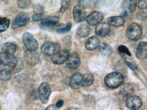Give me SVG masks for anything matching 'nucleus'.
Returning a JSON list of instances; mask_svg holds the SVG:
<instances>
[{
    "instance_id": "f257e3e1",
    "label": "nucleus",
    "mask_w": 147,
    "mask_h": 110,
    "mask_svg": "<svg viewBox=\"0 0 147 110\" xmlns=\"http://www.w3.org/2000/svg\"><path fill=\"white\" fill-rule=\"evenodd\" d=\"M123 82V76L118 72H113L108 74L105 77L106 86L110 88L116 89L121 86Z\"/></svg>"
},
{
    "instance_id": "cd10ccee",
    "label": "nucleus",
    "mask_w": 147,
    "mask_h": 110,
    "mask_svg": "<svg viewBox=\"0 0 147 110\" xmlns=\"http://www.w3.org/2000/svg\"><path fill=\"white\" fill-rule=\"evenodd\" d=\"M118 50L119 52L120 53L121 56L124 59H126V56H125V55H128L129 56H131V54L129 51V49L125 46H119L118 48Z\"/></svg>"
},
{
    "instance_id": "2eb2a0df",
    "label": "nucleus",
    "mask_w": 147,
    "mask_h": 110,
    "mask_svg": "<svg viewBox=\"0 0 147 110\" xmlns=\"http://www.w3.org/2000/svg\"><path fill=\"white\" fill-rule=\"evenodd\" d=\"M103 19V15L101 13L97 11L91 13L87 17L88 23L91 25H95L100 23Z\"/></svg>"
},
{
    "instance_id": "f03ea898",
    "label": "nucleus",
    "mask_w": 147,
    "mask_h": 110,
    "mask_svg": "<svg viewBox=\"0 0 147 110\" xmlns=\"http://www.w3.org/2000/svg\"><path fill=\"white\" fill-rule=\"evenodd\" d=\"M126 35L130 40L133 41L138 40L142 35V29L139 24L132 23L127 28Z\"/></svg>"
},
{
    "instance_id": "c9c22d12",
    "label": "nucleus",
    "mask_w": 147,
    "mask_h": 110,
    "mask_svg": "<svg viewBox=\"0 0 147 110\" xmlns=\"http://www.w3.org/2000/svg\"><path fill=\"white\" fill-rule=\"evenodd\" d=\"M63 103H64V101H63V100H59L57 102L56 104V107L57 108H61V107H62V106L63 105Z\"/></svg>"
},
{
    "instance_id": "7ed1b4c3",
    "label": "nucleus",
    "mask_w": 147,
    "mask_h": 110,
    "mask_svg": "<svg viewBox=\"0 0 147 110\" xmlns=\"http://www.w3.org/2000/svg\"><path fill=\"white\" fill-rule=\"evenodd\" d=\"M61 49L59 44L57 43L49 42H46L43 44L41 47L42 53L46 56H53L55 54L59 52Z\"/></svg>"
},
{
    "instance_id": "bb28decb",
    "label": "nucleus",
    "mask_w": 147,
    "mask_h": 110,
    "mask_svg": "<svg viewBox=\"0 0 147 110\" xmlns=\"http://www.w3.org/2000/svg\"><path fill=\"white\" fill-rule=\"evenodd\" d=\"M11 77V72L9 70L4 69L0 72V80L3 81H7Z\"/></svg>"
},
{
    "instance_id": "473e14b6",
    "label": "nucleus",
    "mask_w": 147,
    "mask_h": 110,
    "mask_svg": "<svg viewBox=\"0 0 147 110\" xmlns=\"http://www.w3.org/2000/svg\"><path fill=\"white\" fill-rule=\"evenodd\" d=\"M30 4L29 1H18V6L21 8H26L28 7Z\"/></svg>"
},
{
    "instance_id": "72a5a7b5",
    "label": "nucleus",
    "mask_w": 147,
    "mask_h": 110,
    "mask_svg": "<svg viewBox=\"0 0 147 110\" xmlns=\"http://www.w3.org/2000/svg\"><path fill=\"white\" fill-rule=\"evenodd\" d=\"M138 7L140 9H145L147 8V1H139L138 3Z\"/></svg>"
},
{
    "instance_id": "9d476101",
    "label": "nucleus",
    "mask_w": 147,
    "mask_h": 110,
    "mask_svg": "<svg viewBox=\"0 0 147 110\" xmlns=\"http://www.w3.org/2000/svg\"><path fill=\"white\" fill-rule=\"evenodd\" d=\"M73 15L74 20L77 22L84 21L86 19V13L85 9L81 5L75 6L73 9Z\"/></svg>"
},
{
    "instance_id": "c756f323",
    "label": "nucleus",
    "mask_w": 147,
    "mask_h": 110,
    "mask_svg": "<svg viewBox=\"0 0 147 110\" xmlns=\"http://www.w3.org/2000/svg\"><path fill=\"white\" fill-rule=\"evenodd\" d=\"M23 67V64L22 61H20L18 62L17 64L14 67H12L13 71V73H18L22 70Z\"/></svg>"
},
{
    "instance_id": "423d86ee",
    "label": "nucleus",
    "mask_w": 147,
    "mask_h": 110,
    "mask_svg": "<svg viewBox=\"0 0 147 110\" xmlns=\"http://www.w3.org/2000/svg\"><path fill=\"white\" fill-rule=\"evenodd\" d=\"M51 92V88L49 83L43 82L40 84L38 88V94L40 100L43 103L46 104L48 103Z\"/></svg>"
},
{
    "instance_id": "6ab92c4d",
    "label": "nucleus",
    "mask_w": 147,
    "mask_h": 110,
    "mask_svg": "<svg viewBox=\"0 0 147 110\" xmlns=\"http://www.w3.org/2000/svg\"><path fill=\"white\" fill-rule=\"evenodd\" d=\"M100 40L98 37L93 36L88 38L86 41L85 46L88 50H93L96 49L99 46Z\"/></svg>"
},
{
    "instance_id": "ddd939ff",
    "label": "nucleus",
    "mask_w": 147,
    "mask_h": 110,
    "mask_svg": "<svg viewBox=\"0 0 147 110\" xmlns=\"http://www.w3.org/2000/svg\"><path fill=\"white\" fill-rule=\"evenodd\" d=\"M67 64L69 68L74 70L77 68L80 64V59L79 55L74 52L69 54L67 60Z\"/></svg>"
},
{
    "instance_id": "4468645a",
    "label": "nucleus",
    "mask_w": 147,
    "mask_h": 110,
    "mask_svg": "<svg viewBox=\"0 0 147 110\" xmlns=\"http://www.w3.org/2000/svg\"><path fill=\"white\" fill-rule=\"evenodd\" d=\"M82 75L79 72L74 73L70 77V86L74 89H79L82 86Z\"/></svg>"
},
{
    "instance_id": "20e7f679",
    "label": "nucleus",
    "mask_w": 147,
    "mask_h": 110,
    "mask_svg": "<svg viewBox=\"0 0 147 110\" xmlns=\"http://www.w3.org/2000/svg\"><path fill=\"white\" fill-rule=\"evenodd\" d=\"M30 17L29 14L26 12L20 13L16 16L11 24L13 29H17L27 25L30 21Z\"/></svg>"
},
{
    "instance_id": "b1692460",
    "label": "nucleus",
    "mask_w": 147,
    "mask_h": 110,
    "mask_svg": "<svg viewBox=\"0 0 147 110\" xmlns=\"http://www.w3.org/2000/svg\"><path fill=\"white\" fill-rule=\"evenodd\" d=\"M124 8L126 9L125 12H127V10L129 12H133L137 7L136 1H125L123 3Z\"/></svg>"
},
{
    "instance_id": "4be33fe9",
    "label": "nucleus",
    "mask_w": 147,
    "mask_h": 110,
    "mask_svg": "<svg viewBox=\"0 0 147 110\" xmlns=\"http://www.w3.org/2000/svg\"><path fill=\"white\" fill-rule=\"evenodd\" d=\"M1 49L4 53L12 55L17 51V46L12 43L7 42L1 45Z\"/></svg>"
},
{
    "instance_id": "412c9836",
    "label": "nucleus",
    "mask_w": 147,
    "mask_h": 110,
    "mask_svg": "<svg viewBox=\"0 0 147 110\" xmlns=\"http://www.w3.org/2000/svg\"><path fill=\"white\" fill-rule=\"evenodd\" d=\"M90 31V28L88 25L82 24L78 27L76 30V34L80 38H86L89 35Z\"/></svg>"
},
{
    "instance_id": "393cba45",
    "label": "nucleus",
    "mask_w": 147,
    "mask_h": 110,
    "mask_svg": "<svg viewBox=\"0 0 147 110\" xmlns=\"http://www.w3.org/2000/svg\"><path fill=\"white\" fill-rule=\"evenodd\" d=\"M10 21L6 17L0 18V33L6 31L10 25Z\"/></svg>"
},
{
    "instance_id": "f3484780",
    "label": "nucleus",
    "mask_w": 147,
    "mask_h": 110,
    "mask_svg": "<svg viewBox=\"0 0 147 110\" xmlns=\"http://www.w3.org/2000/svg\"><path fill=\"white\" fill-rule=\"evenodd\" d=\"M147 42L142 41L138 46L136 51V57L139 60H143L147 57Z\"/></svg>"
},
{
    "instance_id": "c85d7f7f",
    "label": "nucleus",
    "mask_w": 147,
    "mask_h": 110,
    "mask_svg": "<svg viewBox=\"0 0 147 110\" xmlns=\"http://www.w3.org/2000/svg\"><path fill=\"white\" fill-rule=\"evenodd\" d=\"M71 26H72L71 23L69 22L67 25V26L63 28H58L57 30V32L61 34L66 33L70 31Z\"/></svg>"
},
{
    "instance_id": "2f4dec72",
    "label": "nucleus",
    "mask_w": 147,
    "mask_h": 110,
    "mask_svg": "<svg viewBox=\"0 0 147 110\" xmlns=\"http://www.w3.org/2000/svg\"><path fill=\"white\" fill-rule=\"evenodd\" d=\"M44 14L42 13H36L32 15V19L34 21H38L42 19Z\"/></svg>"
},
{
    "instance_id": "e433bc0d",
    "label": "nucleus",
    "mask_w": 147,
    "mask_h": 110,
    "mask_svg": "<svg viewBox=\"0 0 147 110\" xmlns=\"http://www.w3.org/2000/svg\"><path fill=\"white\" fill-rule=\"evenodd\" d=\"M45 110H58V109L54 105H51L48 107Z\"/></svg>"
},
{
    "instance_id": "7c9ffc66",
    "label": "nucleus",
    "mask_w": 147,
    "mask_h": 110,
    "mask_svg": "<svg viewBox=\"0 0 147 110\" xmlns=\"http://www.w3.org/2000/svg\"><path fill=\"white\" fill-rule=\"evenodd\" d=\"M69 2H70L69 1H62V6L60 9V12L61 13H64L67 10L68 8Z\"/></svg>"
},
{
    "instance_id": "a878e982",
    "label": "nucleus",
    "mask_w": 147,
    "mask_h": 110,
    "mask_svg": "<svg viewBox=\"0 0 147 110\" xmlns=\"http://www.w3.org/2000/svg\"><path fill=\"white\" fill-rule=\"evenodd\" d=\"M99 50L101 54L105 56L110 55L112 52L111 47L107 44H103L100 46Z\"/></svg>"
},
{
    "instance_id": "39448f33",
    "label": "nucleus",
    "mask_w": 147,
    "mask_h": 110,
    "mask_svg": "<svg viewBox=\"0 0 147 110\" xmlns=\"http://www.w3.org/2000/svg\"><path fill=\"white\" fill-rule=\"evenodd\" d=\"M23 40L28 50L35 51L38 47L37 41L30 33L25 32L23 35Z\"/></svg>"
},
{
    "instance_id": "4c0bfd02",
    "label": "nucleus",
    "mask_w": 147,
    "mask_h": 110,
    "mask_svg": "<svg viewBox=\"0 0 147 110\" xmlns=\"http://www.w3.org/2000/svg\"><path fill=\"white\" fill-rule=\"evenodd\" d=\"M66 110H80L78 107H72L68 108Z\"/></svg>"
},
{
    "instance_id": "aec40b11",
    "label": "nucleus",
    "mask_w": 147,
    "mask_h": 110,
    "mask_svg": "<svg viewBox=\"0 0 147 110\" xmlns=\"http://www.w3.org/2000/svg\"><path fill=\"white\" fill-rule=\"evenodd\" d=\"M28 81L27 76L25 74H20L15 76L13 81L15 87L21 88L24 87Z\"/></svg>"
},
{
    "instance_id": "dca6fc26",
    "label": "nucleus",
    "mask_w": 147,
    "mask_h": 110,
    "mask_svg": "<svg viewBox=\"0 0 147 110\" xmlns=\"http://www.w3.org/2000/svg\"><path fill=\"white\" fill-rule=\"evenodd\" d=\"M111 27L107 23H102L99 24L95 29L96 35L100 37H105L110 33Z\"/></svg>"
},
{
    "instance_id": "f8f14e48",
    "label": "nucleus",
    "mask_w": 147,
    "mask_h": 110,
    "mask_svg": "<svg viewBox=\"0 0 147 110\" xmlns=\"http://www.w3.org/2000/svg\"><path fill=\"white\" fill-rule=\"evenodd\" d=\"M24 57L26 63L30 65H36L39 61V55L36 51H26L24 53Z\"/></svg>"
},
{
    "instance_id": "a211bd4d",
    "label": "nucleus",
    "mask_w": 147,
    "mask_h": 110,
    "mask_svg": "<svg viewBox=\"0 0 147 110\" xmlns=\"http://www.w3.org/2000/svg\"><path fill=\"white\" fill-rule=\"evenodd\" d=\"M107 21L109 25L114 27H119L123 25L125 20L123 16H113L108 18Z\"/></svg>"
},
{
    "instance_id": "f704fd0d",
    "label": "nucleus",
    "mask_w": 147,
    "mask_h": 110,
    "mask_svg": "<svg viewBox=\"0 0 147 110\" xmlns=\"http://www.w3.org/2000/svg\"><path fill=\"white\" fill-rule=\"evenodd\" d=\"M125 63L131 70H134V71H135L136 70H137V68L136 65L133 64L132 63L129 62H125Z\"/></svg>"
},
{
    "instance_id": "5701e85b",
    "label": "nucleus",
    "mask_w": 147,
    "mask_h": 110,
    "mask_svg": "<svg viewBox=\"0 0 147 110\" xmlns=\"http://www.w3.org/2000/svg\"><path fill=\"white\" fill-rule=\"evenodd\" d=\"M94 77L92 74L88 73L84 75L82 78V86L84 87H89L93 83Z\"/></svg>"
},
{
    "instance_id": "1a4fd4ad",
    "label": "nucleus",
    "mask_w": 147,
    "mask_h": 110,
    "mask_svg": "<svg viewBox=\"0 0 147 110\" xmlns=\"http://www.w3.org/2000/svg\"><path fill=\"white\" fill-rule=\"evenodd\" d=\"M59 21V19L57 16H48L42 20L40 26L42 29H49L55 26Z\"/></svg>"
},
{
    "instance_id": "9b49d317",
    "label": "nucleus",
    "mask_w": 147,
    "mask_h": 110,
    "mask_svg": "<svg viewBox=\"0 0 147 110\" xmlns=\"http://www.w3.org/2000/svg\"><path fill=\"white\" fill-rule=\"evenodd\" d=\"M69 55V52L67 50L59 51L52 56L51 61L55 64H63L66 62Z\"/></svg>"
},
{
    "instance_id": "0eeeda50",
    "label": "nucleus",
    "mask_w": 147,
    "mask_h": 110,
    "mask_svg": "<svg viewBox=\"0 0 147 110\" xmlns=\"http://www.w3.org/2000/svg\"><path fill=\"white\" fill-rule=\"evenodd\" d=\"M18 62V58L13 55L7 53H0V63L7 66L13 67Z\"/></svg>"
},
{
    "instance_id": "6e6552de",
    "label": "nucleus",
    "mask_w": 147,
    "mask_h": 110,
    "mask_svg": "<svg viewBox=\"0 0 147 110\" xmlns=\"http://www.w3.org/2000/svg\"><path fill=\"white\" fill-rule=\"evenodd\" d=\"M127 108L131 110H138L140 109L142 104V101L140 97L136 95L130 96L125 102Z\"/></svg>"
}]
</instances>
